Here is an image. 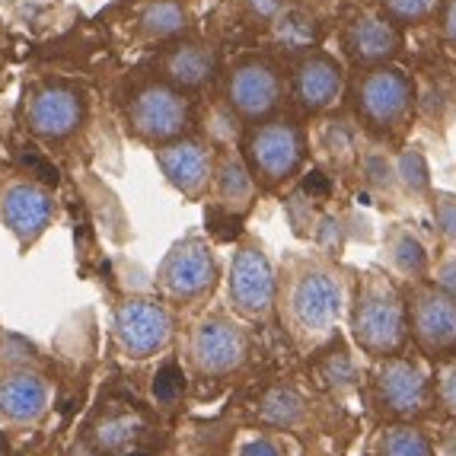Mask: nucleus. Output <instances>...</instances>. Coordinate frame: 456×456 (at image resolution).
I'll list each match as a JSON object with an SVG mask.
<instances>
[{
    "label": "nucleus",
    "mask_w": 456,
    "mask_h": 456,
    "mask_svg": "<svg viewBox=\"0 0 456 456\" xmlns=\"http://www.w3.org/2000/svg\"><path fill=\"white\" fill-rule=\"evenodd\" d=\"M342 310V288L329 272H306L290 290V326L300 338H322L338 320Z\"/></svg>",
    "instance_id": "nucleus-1"
},
{
    "label": "nucleus",
    "mask_w": 456,
    "mask_h": 456,
    "mask_svg": "<svg viewBox=\"0 0 456 456\" xmlns=\"http://www.w3.org/2000/svg\"><path fill=\"white\" fill-rule=\"evenodd\" d=\"M131 128L147 141H175L189 128V99L167 84H147L131 96Z\"/></svg>",
    "instance_id": "nucleus-2"
},
{
    "label": "nucleus",
    "mask_w": 456,
    "mask_h": 456,
    "mask_svg": "<svg viewBox=\"0 0 456 456\" xmlns=\"http://www.w3.org/2000/svg\"><path fill=\"white\" fill-rule=\"evenodd\" d=\"M173 335V320L163 304L151 297H131L115 313V338L128 358H151L167 348Z\"/></svg>",
    "instance_id": "nucleus-3"
},
{
    "label": "nucleus",
    "mask_w": 456,
    "mask_h": 456,
    "mask_svg": "<svg viewBox=\"0 0 456 456\" xmlns=\"http://www.w3.org/2000/svg\"><path fill=\"white\" fill-rule=\"evenodd\" d=\"M304 134L294 122H268L256 128L246 141L252 173H259L265 183H284L304 163Z\"/></svg>",
    "instance_id": "nucleus-4"
},
{
    "label": "nucleus",
    "mask_w": 456,
    "mask_h": 456,
    "mask_svg": "<svg viewBox=\"0 0 456 456\" xmlns=\"http://www.w3.org/2000/svg\"><path fill=\"white\" fill-rule=\"evenodd\" d=\"M358 112L373 128H395L411 109V84L403 70L395 68H377L358 80Z\"/></svg>",
    "instance_id": "nucleus-5"
},
{
    "label": "nucleus",
    "mask_w": 456,
    "mask_h": 456,
    "mask_svg": "<svg viewBox=\"0 0 456 456\" xmlns=\"http://www.w3.org/2000/svg\"><path fill=\"white\" fill-rule=\"evenodd\" d=\"M354 335L373 354H389L403 345V304L383 284H373L364 297H361L358 313H354Z\"/></svg>",
    "instance_id": "nucleus-6"
},
{
    "label": "nucleus",
    "mask_w": 456,
    "mask_h": 456,
    "mask_svg": "<svg viewBox=\"0 0 456 456\" xmlns=\"http://www.w3.org/2000/svg\"><path fill=\"white\" fill-rule=\"evenodd\" d=\"M217 265H214L211 246L201 240H185L167 256L160 268V288L175 300H195L214 288Z\"/></svg>",
    "instance_id": "nucleus-7"
},
{
    "label": "nucleus",
    "mask_w": 456,
    "mask_h": 456,
    "mask_svg": "<svg viewBox=\"0 0 456 456\" xmlns=\"http://www.w3.org/2000/svg\"><path fill=\"white\" fill-rule=\"evenodd\" d=\"M189 358L208 377H221L233 367L243 364L246 358V338L227 320H201L191 329L189 338Z\"/></svg>",
    "instance_id": "nucleus-8"
},
{
    "label": "nucleus",
    "mask_w": 456,
    "mask_h": 456,
    "mask_svg": "<svg viewBox=\"0 0 456 456\" xmlns=\"http://www.w3.org/2000/svg\"><path fill=\"white\" fill-rule=\"evenodd\" d=\"M230 297L246 316H265L274 304V274L262 249L243 246L230 268Z\"/></svg>",
    "instance_id": "nucleus-9"
},
{
    "label": "nucleus",
    "mask_w": 456,
    "mask_h": 456,
    "mask_svg": "<svg viewBox=\"0 0 456 456\" xmlns=\"http://www.w3.org/2000/svg\"><path fill=\"white\" fill-rule=\"evenodd\" d=\"M227 96L243 118H262L281 99V77L268 61H243L230 74Z\"/></svg>",
    "instance_id": "nucleus-10"
},
{
    "label": "nucleus",
    "mask_w": 456,
    "mask_h": 456,
    "mask_svg": "<svg viewBox=\"0 0 456 456\" xmlns=\"http://www.w3.org/2000/svg\"><path fill=\"white\" fill-rule=\"evenodd\" d=\"M26 115H29V128L38 137L58 141V137H68L70 131H77V125L84 122V99L68 86L48 84L32 93Z\"/></svg>",
    "instance_id": "nucleus-11"
},
{
    "label": "nucleus",
    "mask_w": 456,
    "mask_h": 456,
    "mask_svg": "<svg viewBox=\"0 0 456 456\" xmlns=\"http://www.w3.org/2000/svg\"><path fill=\"white\" fill-rule=\"evenodd\" d=\"M0 214L23 243H32L52 221V198L32 183H10L0 191Z\"/></svg>",
    "instance_id": "nucleus-12"
},
{
    "label": "nucleus",
    "mask_w": 456,
    "mask_h": 456,
    "mask_svg": "<svg viewBox=\"0 0 456 456\" xmlns=\"http://www.w3.org/2000/svg\"><path fill=\"white\" fill-rule=\"evenodd\" d=\"M415 335L428 351L456 348V300L444 290H421L411 304Z\"/></svg>",
    "instance_id": "nucleus-13"
},
{
    "label": "nucleus",
    "mask_w": 456,
    "mask_h": 456,
    "mask_svg": "<svg viewBox=\"0 0 456 456\" xmlns=\"http://www.w3.org/2000/svg\"><path fill=\"white\" fill-rule=\"evenodd\" d=\"M294 93H297V102L306 112H322L342 93V68L332 58H326V54H310V58H304V61L297 64Z\"/></svg>",
    "instance_id": "nucleus-14"
},
{
    "label": "nucleus",
    "mask_w": 456,
    "mask_h": 456,
    "mask_svg": "<svg viewBox=\"0 0 456 456\" xmlns=\"http://www.w3.org/2000/svg\"><path fill=\"white\" fill-rule=\"evenodd\" d=\"M160 167L175 189L198 195L211 179V153L198 141H169L160 147Z\"/></svg>",
    "instance_id": "nucleus-15"
},
{
    "label": "nucleus",
    "mask_w": 456,
    "mask_h": 456,
    "mask_svg": "<svg viewBox=\"0 0 456 456\" xmlns=\"http://www.w3.org/2000/svg\"><path fill=\"white\" fill-rule=\"evenodd\" d=\"M380 395L399 415H415L428 403V377L409 361H389L380 370Z\"/></svg>",
    "instance_id": "nucleus-16"
},
{
    "label": "nucleus",
    "mask_w": 456,
    "mask_h": 456,
    "mask_svg": "<svg viewBox=\"0 0 456 456\" xmlns=\"http://www.w3.org/2000/svg\"><path fill=\"white\" fill-rule=\"evenodd\" d=\"M345 48H348V54L354 61H364V64L383 61V58H389L399 48V32L383 16L364 13L345 32Z\"/></svg>",
    "instance_id": "nucleus-17"
},
{
    "label": "nucleus",
    "mask_w": 456,
    "mask_h": 456,
    "mask_svg": "<svg viewBox=\"0 0 456 456\" xmlns=\"http://www.w3.org/2000/svg\"><path fill=\"white\" fill-rule=\"evenodd\" d=\"M48 405V387L36 373H10L0 380V411L10 421H36Z\"/></svg>",
    "instance_id": "nucleus-18"
},
{
    "label": "nucleus",
    "mask_w": 456,
    "mask_h": 456,
    "mask_svg": "<svg viewBox=\"0 0 456 456\" xmlns=\"http://www.w3.org/2000/svg\"><path fill=\"white\" fill-rule=\"evenodd\" d=\"M217 70V58L208 45H198V42H189V45H179L169 52L167 58V74L175 86H205L208 80Z\"/></svg>",
    "instance_id": "nucleus-19"
},
{
    "label": "nucleus",
    "mask_w": 456,
    "mask_h": 456,
    "mask_svg": "<svg viewBox=\"0 0 456 456\" xmlns=\"http://www.w3.org/2000/svg\"><path fill=\"white\" fill-rule=\"evenodd\" d=\"M217 195L227 208H246L252 198V175L240 160H224L221 173H217Z\"/></svg>",
    "instance_id": "nucleus-20"
},
{
    "label": "nucleus",
    "mask_w": 456,
    "mask_h": 456,
    "mask_svg": "<svg viewBox=\"0 0 456 456\" xmlns=\"http://www.w3.org/2000/svg\"><path fill=\"white\" fill-rule=\"evenodd\" d=\"M137 428H141V419H137V415L112 411V415H106V419L99 421L96 441H99V447H106V450H122L137 437Z\"/></svg>",
    "instance_id": "nucleus-21"
},
{
    "label": "nucleus",
    "mask_w": 456,
    "mask_h": 456,
    "mask_svg": "<svg viewBox=\"0 0 456 456\" xmlns=\"http://www.w3.org/2000/svg\"><path fill=\"white\" fill-rule=\"evenodd\" d=\"M185 26V13L179 4L173 0H160V4H153V7L144 10L141 16V29L153 38H167V36H175V32Z\"/></svg>",
    "instance_id": "nucleus-22"
},
{
    "label": "nucleus",
    "mask_w": 456,
    "mask_h": 456,
    "mask_svg": "<svg viewBox=\"0 0 456 456\" xmlns=\"http://www.w3.org/2000/svg\"><path fill=\"white\" fill-rule=\"evenodd\" d=\"M300 415H304V403H300V395H294L290 389H272V393L262 399V419H265L268 425L288 428V425H294Z\"/></svg>",
    "instance_id": "nucleus-23"
},
{
    "label": "nucleus",
    "mask_w": 456,
    "mask_h": 456,
    "mask_svg": "<svg viewBox=\"0 0 456 456\" xmlns=\"http://www.w3.org/2000/svg\"><path fill=\"white\" fill-rule=\"evenodd\" d=\"M278 38H281L288 48H310L313 38H316V26H313V20H306L304 13L284 10V13L278 16Z\"/></svg>",
    "instance_id": "nucleus-24"
},
{
    "label": "nucleus",
    "mask_w": 456,
    "mask_h": 456,
    "mask_svg": "<svg viewBox=\"0 0 456 456\" xmlns=\"http://www.w3.org/2000/svg\"><path fill=\"white\" fill-rule=\"evenodd\" d=\"M380 456H431V447L419 431L393 428L380 441Z\"/></svg>",
    "instance_id": "nucleus-25"
},
{
    "label": "nucleus",
    "mask_w": 456,
    "mask_h": 456,
    "mask_svg": "<svg viewBox=\"0 0 456 456\" xmlns=\"http://www.w3.org/2000/svg\"><path fill=\"white\" fill-rule=\"evenodd\" d=\"M185 393V380H183V370L175 364H163L153 377V399L160 405H173L179 395Z\"/></svg>",
    "instance_id": "nucleus-26"
},
{
    "label": "nucleus",
    "mask_w": 456,
    "mask_h": 456,
    "mask_svg": "<svg viewBox=\"0 0 456 456\" xmlns=\"http://www.w3.org/2000/svg\"><path fill=\"white\" fill-rule=\"evenodd\" d=\"M383 7L399 23H415V20H425L437 7V0H383Z\"/></svg>",
    "instance_id": "nucleus-27"
},
{
    "label": "nucleus",
    "mask_w": 456,
    "mask_h": 456,
    "mask_svg": "<svg viewBox=\"0 0 456 456\" xmlns=\"http://www.w3.org/2000/svg\"><path fill=\"white\" fill-rule=\"evenodd\" d=\"M393 259L405 274H421V272H425V252H421V246L415 243L411 236H399Z\"/></svg>",
    "instance_id": "nucleus-28"
},
{
    "label": "nucleus",
    "mask_w": 456,
    "mask_h": 456,
    "mask_svg": "<svg viewBox=\"0 0 456 456\" xmlns=\"http://www.w3.org/2000/svg\"><path fill=\"white\" fill-rule=\"evenodd\" d=\"M403 175H405V183L415 185V189H425V185H428L425 163H421V157H415V153L403 157Z\"/></svg>",
    "instance_id": "nucleus-29"
},
{
    "label": "nucleus",
    "mask_w": 456,
    "mask_h": 456,
    "mask_svg": "<svg viewBox=\"0 0 456 456\" xmlns=\"http://www.w3.org/2000/svg\"><path fill=\"white\" fill-rule=\"evenodd\" d=\"M437 221H441L444 236L456 240V198H444L441 205H437Z\"/></svg>",
    "instance_id": "nucleus-30"
},
{
    "label": "nucleus",
    "mask_w": 456,
    "mask_h": 456,
    "mask_svg": "<svg viewBox=\"0 0 456 456\" xmlns=\"http://www.w3.org/2000/svg\"><path fill=\"white\" fill-rule=\"evenodd\" d=\"M240 456H281V450L272 437H252L240 447Z\"/></svg>",
    "instance_id": "nucleus-31"
},
{
    "label": "nucleus",
    "mask_w": 456,
    "mask_h": 456,
    "mask_svg": "<svg viewBox=\"0 0 456 456\" xmlns=\"http://www.w3.org/2000/svg\"><path fill=\"white\" fill-rule=\"evenodd\" d=\"M252 7V13L262 16V20H274V16H281L288 10V0H246Z\"/></svg>",
    "instance_id": "nucleus-32"
},
{
    "label": "nucleus",
    "mask_w": 456,
    "mask_h": 456,
    "mask_svg": "<svg viewBox=\"0 0 456 456\" xmlns=\"http://www.w3.org/2000/svg\"><path fill=\"white\" fill-rule=\"evenodd\" d=\"M441 399L450 411H456V367L444 377V387H441Z\"/></svg>",
    "instance_id": "nucleus-33"
},
{
    "label": "nucleus",
    "mask_w": 456,
    "mask_h": 456,
    "mask_svg": "<svg viewBox=\"0 0 456 456\" xmlns=\"http://www.w3.org/2000/svg\"><path fill=\"white\" fill-rule=\"evenodd\" d=\"M441 288H447V290H453L456 294V262H447V265H441Z\"/></svg>",
    "instance_id": "nucleus-34"
},
{
    "label": "nucleus",
    "mask_w": 456,
    "mask_h": 456,
    "mask_svg": "<svg viewBox=\"0 0 456 456\" xmlns=\"http://www.w3.org/2000/svg\"><path fill=\"white\" fill-rule=\"evenodd\" d=\"M444 23H447V38L456 45V0L447 7V20Z\"/></svg>",
    "instance_id": "nucleus-35"
},
{
    "label": "nucleus",
    "mask_w": 456,
    "mask_h": 456,
    "mask_svg": "<svg viewBox=\"0 0 456 456\" xmlns=\"http://www.w3.org/2000/svg\"><path fill=\"white\" fill-rule=\"evenodd\" d=\"M444 456H456V431L444 441Z\"/></svg>",
    "instance_id": "nucleus-36"
}]
</instances>
